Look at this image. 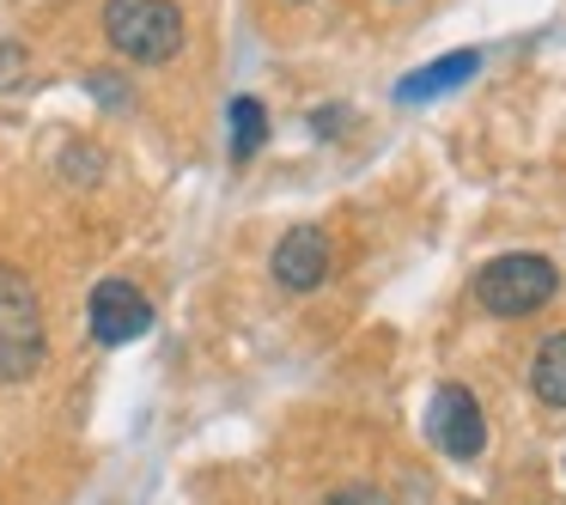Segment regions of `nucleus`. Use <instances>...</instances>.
Masks as SVG:
<instances>
[{
  "label": "nucleus",
  "mask_w": 566,
  "mask_h": 505,
  "mask_svg": "<svg viewBox=\"0 0 566 505\" xmlns=\"http://www.w3.org/2000/svg\"><path fill=\"white\" fill-rule=\"evenodd\" d=\"M475 67H481V50H457V55H444V62H432L427 74L402 80V86H396V98H402V104L439 98V92H451V86H463V80H475Z\"/></svg>",
  "instance_id": "obj_7"
},
{
  "label": "nucleus",
  "mask_w": 566,
  "mask_h": 505,
  "mask_svg": "<svg viewBox=\"0 0 566 505\" xmlns=\"http://www.w3.org/2000/svg\"><path fill=\"white\" fill-rule=\"evenodd\" d=\"M560 293V274H554L548 256H530V250H512V256H493L488 269L475 274V305L488 317H530L548 298Z\"/></svg>",
  "instance_id": "obj_3"
},
{
  "label": "nucleus",
  "mask_w": 566,
  "mask_h": 505,
  "mask_svg": "<svg viewBox=\"0 0 566 505\" xmlns=\"http://www.w3.org/2000/svg\"><path fill=\"white\" fill-rule=\"evenodd\" d=\"M427 432H432V444H439L444 456H457V463L481 456L488 420H481L475 390H469V383H439V390H432V408H427Z\"/></svg>",
  "instance_id": "obj_4"
},
{
  "label": "nucleus",
  "mask_w": 566,
  "mask_h": 505,
  "mask_svg": "<svg viewBox=\"0 0 566 505\" xmlns=\"http://www.w3.org/2000/svg\"><path fill=\"white\" fill-rule=\"evenodd\" d=\"M43 354H50V329H43V305L19 269L0 262V383L38 378Z\"/></svg>",
  "instance_id": "obj_1"
},
{
  "label": "nucleus",
  "mask_w": 566,
  "mask_h": 505,
  "mask_svg": "<svg viewBox=\"0 0 566 505\" xmlns=\"http://www.w3.org/2000/svg\"><path fill=\"white\" fill-rule=\"evenodd\" d=\"M86 323L104 347H128L153 329V298L135 281H98L92 286V305H86Z\"/></svg>",
  "instance_id": "obj_5"
},
{
  "label": "nucleus",
  "mask_w": 566,
  "mask_h": 505,
  "mask_svg": "<svg viewBox=\"0 0 566 505\" xmlns=\"http://www.w3.org/2000/svg\"><path fill=\"white\" fill-rule=\"evenodd\" d=\"M323 505H390V499H384L378 487H335Z\"/></svg>",
  "instance_id": "obj_10"
},
{
  "label": "nucleus",
  "mask_w": 566,
  "mask_h": 505,
  "mask_svg": "<svg viewBox=\"0 0 566 505\" xmlns=\"http://www.w3.org/2000/svg\"><path fill=\"white\" fill-rule=\"evenodd\" d=\"M323 274H329V238L317 225H293L274 244V281L286 293H311V286H323Z\"/></svg>",
  "instance_id": "obj_6"
},
{
  "label": "nucleus",
  "mask_w": 566,
  "mask_h": 505,
  "mask_svg": "<svg viewBox=\"0 0 566 505\" xmlns=\"http://www.w3.org/2000/svg\"><path fill=\"white\" fill-rule=\"evenodd\" d=\"M104 38L128 62H171L184 50V13L177 0H104Z\"/></svg>",
  "instance_id": "obj_2"
},
{
  "label": "nucleus",
  "mask_w": 566,
  "mask_h": 505,
  "mask_svg": "<svg viewBox=\"0 0 566 505\" xmlns=\"http://www.w3.org/2000/svg\"><path fill=\"white\" fill-rule=\"evenodd\" d=\"M530 383H536V396L548 408H566V329H554L548 341L536 347V359H530Z\"/></svg>",
  "instance_id": "obj_8"
},
{
  "label": "nucleus",
  "mask_w": 566,
  "mask_h": 505,
  "mask_svg": "<svg viewBox=\"0 0 566 505\" xmlns=\"http://www.w3.org/2000/svg\"><path fill=\"white\" fill-rule=\"evenodd\" d=\"M262 135H269V116H262V104H256V98H238V104H232V159H238V165L256 159Z\"/></svg>",
  "instance_id": "obj_9"
}]
</instances>
